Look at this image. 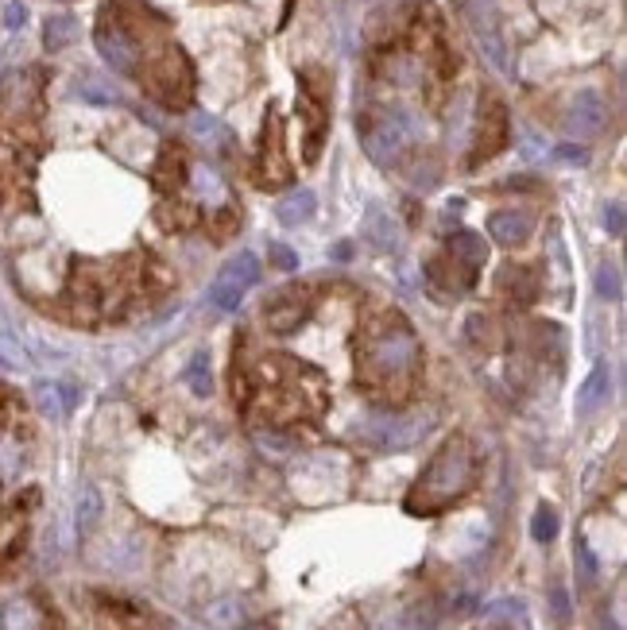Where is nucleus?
Wrapping results in <instances>:
<instances>
[{
	"instance_id": "obj_22",
	"label": "nucleus",
	"mask_w": 627,
	"mask_h": 630,
	"mask_svg": "<svg viewBox=\"0 0 627 630\" xmlns=\"http://www.w3.org/2000/svg\"><path fill=\"white\" fill-rule=\"evenodd\" d=\"M554 159H562V163H585V159H589V151H585V147L562 144V147H554Z\"/></svg>"
},
{
	"instance_id": "obj_2",
	"label": "nucleus",
	"mask_w": 627,
	"mask_h": 630,
	"mask_svg": "<svg viewBox=\"0 0 627 630\" xmlns=\"http://www.w3.org/2000/svg\"><path fill=\"white\" fill-rule=\"evenodd\" d=\"M473 484H477V453H473L469 437H449L446 445L430 457L426 472L418 476V484L411 487L407 511L411 515H442Z\"/></svg>"
},
{
	"instance_id": "obj_14",
	"label": "nucleus",
	"mask_w": 627,
	"mask_h": 630,
	"mask_svg": "<svg viewBox=\"0 0 627 630\" xmlns=\"http://www.w3.org/2000/svg\"><path fill=\"white\" fill-rule=\"evenodd\" d=\"M597 294L600 298H608V302H620L624 298V279H620V267H612V263H604L597 271Z\"/></svg>"
},
{
	"instance_id": "obj_17",
	"label": "nucleus",
	"mask_w": 627,
	"mask_h": 630,
	"mask_svg": "<svg viewBox=\"0 0 627 630\" xmlns=\"http://www.w3.org/2000/svg\"><path fill=\"white\" fill-rule=\"evenodd\" d=\"M268 263L279 267V271H295V267H299V256H295L291 248H283V244H268Z\"/></svg>"
},
{
	"instance_id": "obj_10",
	"label": "nucleus",
	"mask_w": 627,
	"mask_h": 630,
	"mask_svg": "<svg viewBox=\"0 0 627 630\" xmlns=\"http://www.w3.org/2000/svg\"><path fill=\"white\" fill-rule=\"evenodd\" d=\"M24 464H28L24 441H20L12 430H0V480H12Z\"/></svg>"
},
{
	"instance_id": "obj_16",
	"label": "nucleus",
	"mask_w": 627,
	"mask_h": 630,
	"mask_svg": "<svg viewBox=\"0 0 627 630\" xmlns=\"http://www.w3.org/2000/svg\"><path fill=\"white\" fill-rule=\"evenodd\" d=\"M194 186H198V194H202L206 201L225 198V182H221V174L209 171V167H198V171H194Z\"/></svg>"
},
{
	"instance_id": "obj_12",
	"label": "nucleus",
	"mask_w": 627,
	"mask_h": 630,
	"mask_svg": "<svg viewBox=\"0 0 627 630\" xmlns=\"http://www.w3.org/2000/svg\"><path fill=\"white\" fill-rule=\"evenodd\" d=\"M74 39H78V20H74V16H51V20H47V28H43L47 51H62V47H70Z\"/></svg>"
},
{
	"instance_id": "obj_9",
	"label": "nucleus",
	"mask_w": 627,
	"mask_h": 630,
	"mask_svg": "<svg viewBox=\"0 0 627 630\" xmlns=\"http://www.w3.org/2000/svg\"><path fill=\"white\" fill-rule=\"evenodd\" d=\"M314 209H318L314 194L310 190H295V194H287V198L275 205V217H279V225L295 229V225H306L314 217Z\"/></svg>"
},
{
	"instance_id": "obj_11",
	"label": "nucleus",
	"mask_w": 627,
	"mask_h": 630,
	"mask_svg": "<svg viewBox=\"0 0 627 630\" xmlns=\"http://www.w3.org/2000/svg\"><path fill=\"white\" fill-rule=\"evenodd\" d=\"M190 132H194V140H202V144H209V147L229 144V128H225V124H221L213 113L190 116Z\"/></svg>"
},
{
	"instance_id": "obj_8",
	"label": "nucleus",
	"mask_w": 627,
	"mask_h": 630,
	"mask_svg": "<svg viewBox=\"0 0 627 630\" xmlns=\"http://www.w3.org/2000/svg\"><path fill=\"white\" fill-rule=\"evenodd\" d=\"M0 630H43V611L35 607L31 596L4 603V611H0Z\"/></svg>"
},
{
	"instance_id": "obj_4",
	"label": "nucleus",
	"mask_w": 627,
	"mask_h": 630,
	"mask_svg": "<svg viewBox=\"0 0 627 630\" xmlns=\"http://www.w3.org/2000/svg\"><path fill=\"white\" fill-rule=\"evenodd\" d=\"M407 136H411L407 113H391L384 116L376 128L364 132V147H368V155H372L376 163H391V159L399 155V147L407 144Z\"/></svg>"
},
{
	"instance_id": "obj_1",
	"label": "nucleus",
	"mask_w": 627,
	"mask_h": 630,
	"mask_svg": "<svg viewBox=\"0 0 627 630\" xmlns=\"http://www.w3.org/2000/svg\"><path fill=\"white\" fill-rule=\"evenodd\" d=\"M418 360H422V352H418L415 337L403 325H388V329H380L364 341L357 375L368 395L384 402H399L407 399L411 387H415Z\"/></svg>"
},
{
	"instance_id": "obj_5",
	"label": "nucleus",
	"mask_w": 627,
	"mask_h": 630,
	"mask_svg": "<svg viewBox=\"0 0 627 630\" xmlns=\"http://www.w3.org/2000/svg\"><path fill=\"white\" fill-rule=\"evenodd\" d=\"M600 128H604V101H600V93H593V89H581L569 101L566 132L577 136V140H593V136H600Z\"/></svg>"
},
{
	"instance_id": "obj_13",
	"label": "nucleus",
	"mask_w": 627,
	"mask_h": 630,
	"mask_svg": "<svg viewBox=\"0 0 627 630\" xmlns=\"http://www.w3.org/2000/svg\"><path fill=\"white\" fill-rule=\"evenodd\" d=\"M78 97L90 101V105H117L120 93L109 82H97V78H82L78 82Z\"/></svg>"
},
{
	"instance_id": "obj_6",
	"label": "nucleus",
	"mask_w": 627,
	"mask_h": 630,
	"mask_svg": "<svg viewBox=\"0 0 627 630\" xmlns=\"http://www.w3.org/2000/svg\"><path fill=\"white\" fill-rule=\"evenodd\" d=\"M97 51L101 58L117 70V74H136V47H132V39L124 35L120 28H105L97 31Z\"/></svg>"
},
{
	"instance_id": "obj_23",
	"label": "nucleus",
	"mask_w": 627,
	"mask_h": 630,
	"mask_svg": "<svg viewBox=\"0 0 627 630\" xmlns=\"http://www.w3.org/2000/svg\"><path fill=\"white\" fill-rule=\"evenodd\" d=\"M519 151H523V155H527V159H538V155H542V151H546V147L538 144V140H531V136H527V140H523V144H519Z\"/></svg>"
},
{
	"instance_id": "obj_20",
	"label": "nucleus",
	"mask_w": 627,
	"mask_h": 630,
	"mask_svg": "<svg viewBox=\"0 0 627 630\" xmlns=\"http://www.w3.org/2000/svg\"><path fill=\"white\" fill-rule=\"evenodd\" d=\"M186 379H190V383H194V391H198V395H206V391H209L206 356H198V360H194V364H190V372H186Z\"/></svg>"
},
{
	"instance_id": "obj_21",
	"label": "nucleus",
	"mask_w": 627,
	"mask_h": 630,
	"mask_svg": "<svg viewBox=\"0 0 627 630\" xmlns=\"http://www.w3.org/2000/svg\"><path fill=\"white\" fill-rule=\"evenodd\" d=\"M604 225H608L612 236H624V205H616V201H612V205L604 209Z\"/></svg>"
},
{
	"instance_id": "obj_7",
	"label": "nucleus",
	"mask_w": 627,
	"mask_h": 630,
	"mask_svg": "<svg viewBox=\"0 0 627 630\" xmlns=\"http://www.w3.org/2000/svg\"><path fill=\"white\" fill-rule=\"evenodd\" d=\"M531 213H523V209H500V213H492L488 217V232L500 240V244H523L527 236H531Z\"/></svg>"
},
{
	"instance_id": "obj_18",
	"label": "nucleus",
	"mask_w": 627,
	"mask_h": 630,
	"mask_svg": "<svg viewBox=\"0 0 627 630\" xmlns=\"http://www.w3.org/2000/svg\"><path fill=\"white\" fill-rule=\"evenodd\" d=\"M554 534H558V518H554V511H550V507H542V511H538V518H535V538H538V542H550Z\"/></svg>"
},
{
	"instance_id": "obj_15",
	"label": "nucleus",
	"mask_w": 627,
	"mask_h": 630,
	"mask_svg": "<svg viewBox=\"0 0 627 630\" xmlns=\"http://www.w3.org/2000/svg\"><path fill=\"white\" fill-rule=\"evenodd\" d=\"M604 391H608V372H604V368H597V372L585 379V387H581L577 410H593V406L604 399Z\"/></svg>"
},
{
	"instance_id": "obj_3",
	"label": "nucleus",
	"mask_w": 627,
	"mask_h": 630,
	"mask_svg": "<svg viewBox=\"0 0 627 630\" xmlns=\"http://www.w3.org/2000/svg\"><path fill=\"white\" fill-rule=\"evenodd\" d=\"M256 279H260V259L252 256V252H240L237 259L225 263V271L209 287V302L217 310H237L240 302H244V294L256 287Z\"/></svg>"
},
{
	"instance_id": "obj_19",
	"label": "nucleus",
	"mask_w": 627,
	"mask_h": 630,
	"mask_svg": "<svg viewBox=\"0 0 627 630\" xmlns=\"http://www.w3.org/2000/svg\"><path fill=\"white\" fill-rule=\"evenodd\" d=\"M24 24H28V8H24L20 0L4 4V28H8V31H20Z\"/></svg>"
}]
</instances>
